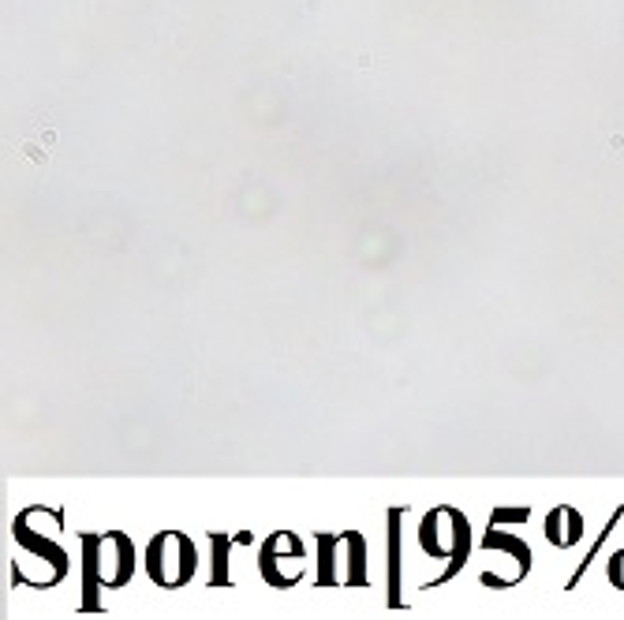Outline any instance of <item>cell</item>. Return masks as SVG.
<instances>
[{"label": "cell", "instance_id": "1", "mask_svg": "<svg viewBox=\"0 0 624 620\" xmlns=\"http://www.w3.org/2000/svg\"><path fill=\"white\" fill-rule=\"evenodd\" d=\"M419 542H423V550L430 553V557L449 561V568L434 579V583H445V579H453L456 572L464 568V561H468L471 527L456 508L441 505V508H434V512H426V520L419 523Z\"/></svg>", "mask_w": 624, "mask_h": 620}, {"label": "cell", "instance_id": "2", "mask_svg": "<svg viewBox=\"0 0 624 620\" xmlns=\"http://www.w3.org/2000/svg\"><path fill=\"white\" fill-rule=\"evenodd\" d=\"M86 609H94V594L98 587H124L135 572V550H131L128 535H86Z\"/></svg>", "mask_w": 624, "mask_h": 620}, {"label": "cell", "instance_id": "3", "mask_svg": "<svg viewBox=\"0 0 624 620\" xmlns=\"http://www.w3.org/2000/svg\"><path fill=\"white\" fill-rule=\"evenodd\" d=\"M146 572L154 579L157 587H184L187 579L195 576V568H199V553H195V542L180 531H161L154 535V542L146 546Z\"/></svg>", "mask_w": 624, "mask_h": 620}, {"label": "cell", "instance_id": "4", "mask_svg": "<svg viewBox=\"0 0 624 620\" xmlns=\"http://www.w3.org/2000/svg\"><path fill=\"white\" fill-rule=\"evenodd\" d=\"M367 546H363V535H348L341 538H318V583L322 587H333V583H367Z\"/></svg>", "mask_w": 624, "mask_h": 620}, {"label": "cell", "instance_id": "5", "mask_svg": "<svg viewBox=\"0 0 624 620\" xmlns=\"http://www.w3.org/2000/svg\"><path fill=\"white\" fill-rule=\"evenodd\" d=\"M303 561H307V550H303V542L296 535H288V531H277V535L266 538V546L258 553V568H262V579L270 583V587H292L299 576H303Z\"/></svg>", "mask_w": 624, "mask_h": 620}, {"label": "cell", "instance_id": "6", "mask_svg": "<svg viewBox=\"0 0 624 620\" xmlns=\"http://www.w3.org/2000/svg\"><path fill=\"white\" fill-rule=\"evenodd\" d=\"M23 557L15 561V579L30 587H53L68 572V553L60 550L53 538L45 542H19Z\"/></svg>", "mask_w": 624, "mask_h": 620}, {"label": "cell", "instance_id": "7", "mask_svg": "<svg viewBox=\"0 0 624 620\" xmlns=\"http://www.w3.org/2000/svg\"><path fill=\"white\" fill-rule=\"evenodd\" d=\"M546 535H550V542L554 546H561V550H568V546H576L583 535V516L576 512V508H554L550 516H546Z\"/></svg>", "mask_w": 624, "mask_h": 620}, {"label": "cell", "instance_id": "8", "mask_svg": "<svg viewBox=\"0 0 624 620\" xmlns=\"http://www.w3.org/2000/svg\"><path fill=\"white\" fill-rule=\"evenodd\" d=\"M389 583H393V591H389V606H400V508H393V516H389Z\"/></svg>", "mask_w": 624, "mask_h": 620}, {"label": "cell", "instance_id": "9", "mask_svg": "<svg viewBox=\"0 0 624 620\" xmlns=\"http://www.w3.org/2000/svg\"><path fill=\"white\" fill-rule=\"evenodd\" d=\"M213 542V576H210V587H221V583H228V542L225 535H210Z\"/></svg>", "mask_w": 624, "mask_h": 620}, {"label": "cell", "instance_id": "10", "mask_svg": "<svg viewBox=\"0 0 624 620\" xmlns=\"http://www.w3.org/2000/svg\"><path fill=\"white\" fill-rule=\"evenodd\" d=\"M490 523H527V508H501Z\"/></svg>", "mask_w": 624, "mask_h": 620}, {"label": "cell", "instance_id": "11", "mask_svg": "<svg viewBox=\"0 0 624 620\" xmlns=\"http://www.w3.org/2000/svg\"><path fill=\"white\" fill-rule=\"evenodd\" d=\"M606 572H610L613 587H621V591H624V550L613 553V561H610V568H606Z\"/></svg>", "mask_w": 624, "mask_h": 620}]
</instances>
